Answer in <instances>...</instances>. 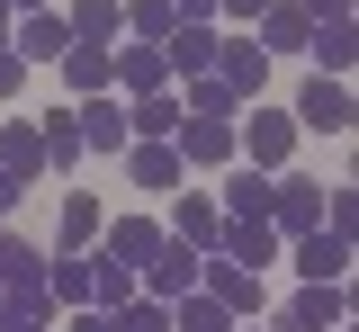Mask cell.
<instances>
[{
	"mask_svg": "<svg viewBox=\"0 0 359 332\" xmlns=\"http://www.w3.org/2000/svg\"><path fill=\"white\" fill-rule=\"evenodd\" d=\"M351 324V296L341 287H297V305L278 314V332H341Z\"/></svg>",
	"mask_w": 359,
	"mask_h": 332,
	"instance_id": "obj_11",
	"label": "cell"
},
{
	"mask_svg": "<svg viewBox=\"0 0 359 332\" xmlns=\"http://www.w3.org/2000/svg\"><path fill=\"white\" fill-rule=\"evenodd\" d=\"M0 9H9V18H27V9H45V0H0Z\"/></svg>",
	"mask_w": 359,
	"mask_h": 332,
	"instance_id": "obj_40",
	"label": "cell"
},
{
	"mask_svg": "<svg viewBox=\"0 0 359 332\" xmlns=\"http://www.w3.org/2000/svg\"><path fill=\"white\" fill-rule=\"evenodd\" d=\"M216 9H224V18H261L269 0H216Z\"/></svg>",
	"mask_w": 359,
	"mask_h": 332,
	"instance_id": "obj_38",
	"label": "cell"
},
{
	"mask_svg": "<svg viewBox=\"0 0 359 332\" xmlns=\"http://www.w3.org/2000/svg\"><path fill=\"white\" fill-rule=\"evenodd\" d=\"M297 270H306V287H341L351 279V242L314 225V234H297Z\"/></svg>",
	"mask_w": 359,
	"mask_h": 332,
	"instance_id": "obj_15",
	"label": "cell"
},
{
	"mask_svg": "<svg viewBox=\"0 0 359 332\" xmlns=\"http://www.w3.org/2000/svg\"><path fill=\"white\" fill-rule=\"evenodd\" d=\"M9 54H18V63H63V54H72L63 9H27V18H9Z\"/></svg>",
	"mask_w": 359,
	"mask_h": 332,
	"instance_id": "obj_5",
	"label": "cell"
},
{
	"mask_svg": "<svg viewBox=\"0 0 359 332\" xmlns=\"http://www.w3.org/2000/svg\"><path fill=\"white\" fill-rule=\"evenodd\" d=\"M99 225H108V216H99V198L72 189V198H63V216H54V251H90V242H99Z\"/></svg>",
	"mask_w": 359,
	"mask_h": 332,
	"instance_id": "obj_22",
	"label": "cell"
},
{
	"mask_svg": "<svg viewBox=\"0 0 359 332\" xmlns=\"http://www.w3.org/2000/svg\"><path fill=\"white\" fill-rule=\"evenodd\" d=\"M108 332H171V305L135 296V305H117V314H108Z\"/></svg>",
	"mask_w": 359,
	"mask_h": 332,
	"instance_id": "obj_31",
	"label": "cell"
},
{
	"mask_svg": "<svg viewBox=\"0 0 359 332\" xmlns=\"http://www.w3.org/2000/svg\"><path fill=\"white\" fill-rule=\"evenodd\" d=\"M0 46H9V9H0Z\"/></svg>",
	"mask_w": 359,
	"mask_h": 332,
	"instance_id": "obj_41",
	"label": "cell"
},
{
	"mask_svg": "<svg viewBox=\"0 0 359 332\" xmlns=\"http://www.w3.org/2000/svg\"><path fill=\"white\" fill-rule=\"evenodd\" d=\"M233 153H252V171H287V153H297V117L252 108V117L233 126Z\"/></svg>",
	"mask_w": 359,
	"mask_h": 332,
	"instance_id": "obj_2",
	"label": "cell"
},
{
	"mask_svg": "<svg viewBox=\"0 0 359 332\" xmlns=\"http://www.w3.org/2000/svg\"><path fill=\"white\" fill-rule=\"evenodd\" d=\"M198 261H207V251H189V242H162V251L144 261V296H153V305H180V296H198Z\"/></svg>",
	"mask_w": 359,
	"mask_h": 332,
	"instance_id": "obj_6",
	"label": "cell"
},
{
	"mask_svg": "<svg viewBox=\"0 0 359 332\" xmlns=\"http://www.w3.org/2000/svg\"><path fill=\"white\" fill-rule=\"evenodd\" d=\"M180 108H189V117H233V108H243V99L224 90L216 72H198V81H189V90H180Z\"/></svg>",
	"mask_w": 359,
	"mask_h": 332,
	"instance_id": "obj_29",
	"label": "cell"
},
{
	"mask_svg": "<svg viewBox=\"0 0 359 332\" xmlns=\"http://www.w3.org/2000/svg\"><path fill=\"white\" fill-rule=\"evenodd\" d=\"M216 27H171V36H162V63H171L180 81H198V72H216Z\"/></svg>",
	"mask_w": 359,
	"mask_h": 332,
	"instance_id": "obj_19",
	"label": "cell"
},
{
	"mask_svg": "<svg viewBox=\"0 0 359 332\" xmlns=\"http://www.w3.org/2000/svg\"><path fill=\"white\" fill-rule=\"evenodd\" d=\"M323 234H341V242L359 234V189H351V180H341V189L323 198Z\"/></svg>",
	"mask_w": 359,
	"mask_h": 332,
	"instance_id": "obj_32",
	"label": "cell"
},
{
	"mask_svg": "<svg viewBox=\"0 0 359 332\" xmlns=\"http://www.w3.org/2000/svg\"><path fill=\"white\" fill-rule=\"evenodd\" d=\"M269 198H278V180L243 162V171H224V189H216V216H224V225H269Z\"/></svg>",
	"mask_w": 359,
	"mask_h": 332,
	"instance_id": "obj_7",
	"label": "cell"
},
{
	"mask_svg": "<svg viewBox=\"0 0 359 332\" xmlns=\"http://www.w3.org/2000/svg\"><path fill=\"white\" fill-rule=\"evenodd\" d=\"M351 135V81H323V72H314L306 90H297V135Z\"/></svg>",
	"mask_w": 359,
	"mask_h": 332,
	"instance_id": "obj_9",
	"label": "cell"
},
{
	"mask_svg": "<svg viewBox=\"0 0 359 332\" xmlns=\"http://www.w3.org/2000/svg\"><path fill=\"white\" fill-rule=\"evenodd\" d=\"M54 332H108V314H99V305H72V314H63Z\"/></svg>",
	"mask_w": 359,
	"mask_h": 332,
	"instance_id": "obj_34",
	"label": "cell"
},
{
	"mask_svg": "<svg viewBox=\"0 0 359 332\" xmlns=\"http://www.w3.org/2000/svg\"><path fill=\"white\" fill-rule=\"evenodd\" d=\"M108 63H117V46H72V54H63V81H72L81 99H99V90H108Z\"/></svg>",
	"mask_w": 359,
	"mask_h": 332,
	"instance_id": "obj_26",
	"label": "cell"
},
{
	"mask_svg": "<svg viewBox=\"0 0 359 332\" xmlns=\"http://www.w3.org/2000/svg\"><path fill=\"white\" fill-rule=\"evenodd\" d=\"M314 225H323V189H314V180H278V198H269V234L297 242V234H314Z\"/></svg>",
	"mask_w": 359,
	"mask_h": 332,
	"instance_id": "obj_10",
	"label": "cell"
},
{
	"mask_svg": "<svg viewBox=\"0 0 359 332\" xmlns=\"http://www.w3.org/2000/svg\"><path fill=\"white\" fill-rule=\"evenodd\" d=\"M171 18H180V27H207V18H216V0H171Z\"/></svg>",
	"mask_w": 359,
	"mask_h": 332,
	"instance_id": "obj_35",
	"label": "cell"
},
{
	"mask_svg": "<svg viewBox=\"0 0 359 332\" xmlns=\"http://www.w3.org/2000/svg\"><path fill=\"white\" fill-rule=\"evenodd\" d=\"M135 296H144V279H135L126 261L90 251V305H99V314H117V305H135Z\"/></svg>",
	"mask_w": 359,
	"mask_h": 332,
	"instance_id": "obj_20",
	"label": "cell"
},
{
	"mask_svg": "<svg viewBox=\"0 0 359 332\" xmlns=\"http://www.w3.org/2000/svg\"><path fill=\"white\" fill-rule=\"evenodd\" d=\"M306 36H314V18L297 0H269L261 9V54H306Z\"/></svg>",
	"mask_w": 359,
	"mask_h": 332,
	"instance_id": "obj_21",
	"label": "cell"
},
{
	"mask_svg": "<svg viewBox=\"0 0 359 332\" xmlns=\"http://www.w3.org/2000/svg\"><path fill=\"white\" fill-rule=\"evenodd\" d=\"M117 9H126L135 46H162V36H171V27H180V18H171V0H117Z\"/></svg>",
	"mask_w": 359,
	"mask_h": 332,
	"instance_id": "obj_28",
	"label": "cell"
},
{
	"mask_svg": "<svg viewBox=\"0 0 359 332\" xmlns=\"http://www.w3.org/2000/svg\"><path fill=\"white\" fill-rule=\"evenodd\" d=\"M0 171H9L18 189H36V171H45V144H36V117H9V126H0Z\"/></svg>",
	"mask_w": 359,
	"mask_h": 332,
	"instance_id": "obj_17",
	"label": "cell"
},
{
	"mask_svg": "<svg viewBox=\"0 0 359 332\" xmlns=\"http://www.w3.org/2000/svg\"><path fill=\"white\" fill-rule=\"evenodd\" d=\"M216 251H224V261H243V270H261V261H278V234H269V225H224Z\"/></svg>",
	"mask_w": 359,
	"mask_h": 332,
	"instance_id": "obj_27",
	"label": "cell"
},
{
	"mask_svg": "<svg viewBox=\"0 0 359 332\" xmlns=\"http://www.w3.org/2000/svg\"><path fill=\"white\" fill-rule=\"evenodd\" d=\"M18 198H27V189H18V180H9V171H0V216H9V207H18Z\"/></svg>",
	"mask_w": 359,
	"mask_h": 332,
	"instance_id": "obj_39",
	"label": "cell"
},
{
	"mask_svg": "<svg viewBox=\"0 0 359 332\" xmlns=\"http://www.w3.org/2000/svg\"><path fill=\"white\" fill-rule=\"evenodd\" d=\"M180 90H144V99H126V126H135V144H171L180 135Z\"/></svg>",
	"mask_w": 359,
	"mask_h": 332,
	"instance_id": "obj_16",
	"label": "cell"
},
{
	"mask_svg": "<svg viewBox=\"0 0 359 332\" xmlns=\"http://www.w3.org/2000/svg\"><path fill=\"white\" fill-rule=\"evenodd\" d=\"M171 332H233V314H224L216 296H180V305H171Z\"/></svg>",
	"mask_w": 359,
	"mask_h": 332,
	"instance_id": "obj_30",
	"label": "cell"
},
{
	"mask_svg": "<svg viewBox=\"0 0 359 332\" xmlns=\"http://www.w3.org/2000/svg\"><path fill=\"white\" fill-rule=\"evenodd\" d=\"M216 81L243 99V108H261V90H269V54L252 46V36H224V46H216Z\"/></svg>",
	"mask_w": 359,
	"mask_h": 332,
	"instance_id": "obj_8",
	"label": "cell"
},
{
	"mask_svg": "<svg viewBox=\"0 0 359 332\" xmlns=\"http://www.w3.org/2000/svg\"><path fill=\"white\" fill-rule=\"evenodd\" d=\"M18 81H27V63H18V54H9V46H0V99H9V90H18Z\"/></svg>",
	"mask_w": 359,
	"mask_h": 332,
	"instance_id": "obj_37",
	"label": "cell"
},
{
	"mask_svg": "<svg viewBox=\"0 0 359 332\" xmlns=\"http://www.w3.org/2000/svg\"><path fill=\"white\" fill-rule=\"evenodd\" d=\"M297 9H306L314 27H323V18H351V0H297Z\"/></svg>",
	"mask_w": 359,
	"mask_h": 332,
	"instance_id": "obj_36",
	"label": "cell"
},
{
	"mask_svg": "<svg viewBox=\"0 0 359 332\" xmlns=\"http://www.w3.org/2000/svg\"><path fill=\"white\" fill-rule=\"evenodd\" d=\"M171 153H180V171H224L233 162V117H180Z\"/></svg>",
	"mask_w": 359,
	"mask_h": 332,
	"instance_id": "obj_4",
	"label": "cell"
},
{
	"mask_svg": "<svg viewBox=\"0 0 359 332\" xmlns=\"http://www.w3.org/2000/svg\"><path fill=\"white\" fill-rule=\"evenodd\" d=\"M198 296H216L224 314H233V324H261V270H243V261H224V251H207V261H198Z\"/></svg>",
	"mask_w": 359,
	"mask_h": 332,
	"instance_id": "obj_1",
	"label": "cell"
},
{
	"mask_svg": "<svg viewBox=\"0 0 359 332\" xmlns=\"http://www.w3.org/2000/svg\"><path fill=\"white\" fill-rule=\"evenodd\" d=\"M63 27H72V46H117L126 9H117V0H72V9H63Z\"/></svg>",
	"mask_w": 359,
	"mask_h": 332,
	"instance_id": "obj_23",
	"label": "cell"
},
{
	"mask_svg": "<svg viewBox=\"0 0 359 332\" xmlns=\"http://www.w3.org/2000/svg\"><path fill=\"white\" fill-rule=\"evenodd\" d=\"M72 126H81V153H108V162H126V144H135V126H126V99H117V90L81 99V108H72Z\"/></svg>",
	"mask_w": 359,
	"mask_h": 332,
	"instance_id": "obj_3",
	"label": "cell"
},
{
	"mask_svg": "<svg viewBox=\"0 0 359 332\" xmlns=\"http://www.w3.org/2000/svg\"><path fill=\"white\" fill-rule=\"evenodd\" d=\"M54 324H63L54 305H36V314H27V305H0V332H54Z\"/></svg>",
	"mask_w": 359,
	"mask_h": 332,
	"instance_id": "obj_33",
	"label": "cell"
},
{
	"mask_svg": "<svg viewBox=\"0 0 359 332\" xmlns=\"http://www.w3.org/2000/svg\"><path fill=\"white\" fill-rule=\"evenodd\" d=\"M99 234H108V242H99V251H108V261H126L135 279H144V261H153V251L171 242V234H162V225H153V216H117V225H99Z\"/></svg>",
	"mask_w": 359,
	"mask_h": 332,
	"instance_id": "obj_13",
	"label": "cell"
},
{
	"mask_svg": "<svg viewBox=\"0 0 359 332\" xmlns=\"http://www.w3.org/2000/svg\"><path fill=\"white\" fill-rule=\"evenodd\" d=\"M171 242H189V251H216V234H224V216H216V198L207 189H180V207H171V225H162Z\"/></svg>",
	"mask_w": 359,
	"mask_h": 332,
	"instance_id": "obj_14",
	"label": "cell"
},
{
	"mask_svg": "<svg viewBox=\"0 0 359 332\" xmlns=\"http://www.w3.org/2000/svg\"><path fill=\"white\" fill-rule=\"evenodd\" d=\"M126 180L135 189H180V153L171 144H126Z\"/></svg>",
	"mask_w": 359,
	"mask_h": 332,
	"instance_id": "obj_25",
	"label": "cell"
},
{
	"mask_svg": "<svg viewBox=\"0 0 359 332\" xmlns=\"http://www.w3.org/2000/svg\"><path fill=\"white\" fill-rule=\"evenodd\" d=\"M108 90H126V99L171 90V63H162V46H117V63H108Z\"/></svg>",
	"mask_w": 359,
	"mask_h": 332,
	"instance_id": "obj_12",
	"label": "cell"
},
{
	"mask_svg": "<svg viewBox=\"0 0 359 332\" xmlns=\"http://www.w3.org/2000/svg\"><path fill=\"white\" fill-rule=\"evenodd\" d=\"M36 144H45V171H72V162H81V126H72V108H45V117H36Z\"/></svg>",
	"mask_w": 359,
	"mask_h": 332,
	"instance_id": "obj_24",
	"label": "cell"
},
{
	"mask_svg": "<svg viewBox=\"0 0 359 332\" xmlns=\"http://www.w3.org/2000/svg\"><path fill=\"white\" fill-rule=\"evenodd\" d=\"M306 54H314V72H323V81H341V72L359 63V27H351V18H323V27L306 36Z\"/></svg>",
	"mask_w": 359,
	"mask_h": 332,
	"instance_id": "obj_18",
	"label": "cell"
},
{
	"mask_svg": "<svg viewBox=\"0 0 359 332\" xmlns=\"http://www.w3.org/2000/svg\"><path fill=\"white\" fill-rule=\"evenodd\" d=\"M233 332H252V324H233Z\"/></svg>",
	"mask_w": 359,
	"mask_h": 332,
	"instance_id": "obj_42",
	"label": "cell"
}]
</instances>
